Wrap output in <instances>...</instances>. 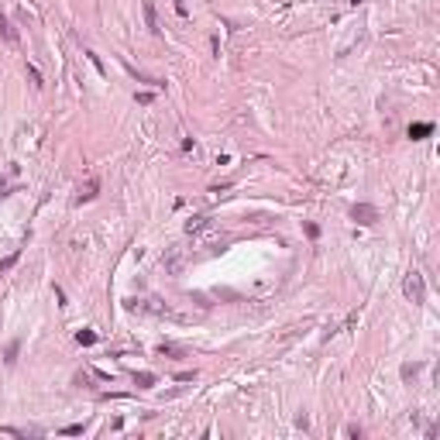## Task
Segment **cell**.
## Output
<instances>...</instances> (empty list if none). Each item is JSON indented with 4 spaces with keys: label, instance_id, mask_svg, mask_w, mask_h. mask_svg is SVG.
I'll list each match as a JSON object with an SVG mask.
<instances>
[{
    "label": "cell",
    "instance_id": "6da1fadb",
    "mask_svg": "<svg viewBox=\"0 0 440 440\" xmlns=\"http://www.w3.org/2000/svg\"><path fill=\"white\" fill-rule=\"evenodd\" d=\"M402 293H406V299L409 303H427V282H423V275L420 272H409L406 275V282H402Z\"/></svg>",
    "mask_w": 440,
    "mask_h": 440
},
{
    "label": "cell",
    "instance_id": "7a4b0ae2",
    "mask_svg": "<svg viewBox=\"0 0 440 440\" xmlns=\"http://www.w3.org/2000/svg\"><path fill=\"white\" fill-rule=\"evenodd\" d=\"M351 217L358 220V223H375L378 220V210L368 207V203H358V207H351Z\"/></svg>",
    "mask_w": 440,
    "mask_h": 440
},
{
    "label": "cell",
    "instance_id": "3957f363",
    "mask_svg": "<svg viewBox=\"0 0 440 440\" xmlns=\"http://www.w3.org/2000/svg\"><path fill=\"white\" fill-rule=\"evenodd\" d=\"M145 21H148V28H151L155 35L162 31V28H158V14H155V3H151V0H145Z\"/></svg>",
    "mask_w": 440,
    "mask_h": 440
},
{
    "label": "cell",
    "instance_id": "277c9868",
    "mask_svg": "<svg viewBox=\"0 0 440 440\" xmlns=\"http://www.w3.org/2000/svg\"><path fill=\"white\" fill-rule=\"evenodd\" d=\"M427 134H434V124H409V138H413V141H420V138H427Z\"/></svg>",
    "mask_w": 440,
    "mask_h": 440
},
{
    "label": "cell",
    "instance_id": "5b68a950",
    "mask_svg": "<svg viewBox=\"0 0 440 440\" xmlns=\"http://www.w3.org/2000/svg\"><path fill=\"white\" fill-rule=\"evenodd\" d=\"M96 189H100V182H96V179H89L86 186H79V203H86V200H93V196H96Z\"/></svg>",
    "mask_w": 440,
    "mask_h": 440
},
{
    "label": "cell",
    "instance_id": "8992f818",
    "mask_svg": "<svg viewBox=\"0 0 440 440\" xmlns=\"http://www.w3.org/2000/svg\"><path fill=\"white\" fill-rule=\"evenodd\" d=\"M207 227H210V220H207V217H193L189 223H186V230H189V234H200V230H207Z\"/></svg>",
    "mask_w": 440,
    "mask_h": 440
},
{
    "label": "cell",
    "instance_id": "52a82bcc",
    "mask_svg": "<svg viewBox=\"0 0 440 440\" xmlns=\"http://www.w3.org/2000/svg\"><path fill=\"white\" fill-rule=\"evenodd\" d=\"M0 35H3V38H7V42H10V45H14V42H17V31H14V28H10V24H7V17H0Z\"/></svg>",
    "mask_w": 440,
    "mask_h": 440
},
{
    "label": "cell",
    "instance_id": "ba28073f",
    "mask_svg": "<svg viewBox=\"0 0 440 440\" xmlns=\"http://www.w3.org/2000/svg\"><path fill=\"white\" fill-rule=\"evenodd\" d=\"M134 385H141V389H151V385H155V375H151V371H141V375H134Z\"/></svg>",
    "mask_w": 440,
    "mask_h": 440
},
{
    "label": "cell",
    "instance_id": "9c48e42d",
    "mask_svg": "<svg viewBox=\"0 0 440 440\" xmlns=\"http://www.w3.org/2000/svg\"><path fill=\"white\" fill-rule=\"evenodd\" d=\"M17 258H21V251H14V255H7V258L0 262V275H3V272H10V268L17 265Z\"/></svg>",
    "mask_w": 440,
    "mask_h": 440
},
{
    "label": "cell",
    "instance_id": "30bf717a",
    "mask_svg": "<svg viewBox=\"0 0 440 440\" xmlns=\"http://www.w3.org/2000/svg\"><path fill=\"white\" fill-rule=\"evenodd\" d=\"M17 351H21V341H10V344H7V365L17 361Z\"/></svg>",
    "mask_w": 440,
    "mask_h": 440
},
{
    "label": "cell",
    "instance_id": "8fae6325",
    "mask_svg": "<svg viewBox=\"0 0 440 440\" xmlns=\"http://www.w3.org/2000/svg\"><path fill=\"white\" fill-rule=\"evenodd\" d=\"M76 341H79V344H93V341H96V334H93V330H79V334H76Z\"/></svg>",
    "mask_w": 440,
    "mask_h": 440
},
{
    "label": "cell",
    "instance_id": "7c38bea8",
    "mask_svg": "<svg viewBox=\"0 0 440 440\" xmlns=\"http://www.w3.org/2000/svg\"><path fill=\"white\" fill-rule=\"evenodd\" d=\"M62 434H66V437H79V434H83V423H73V427H66Z\"/></svg>",
    "mask_w": 440,
    "mask_h": 440
},
{
    "label": "cell",
    "instance_id": "4fadbf2b",
    "mask_svg": "<svg viewBox=\"0 0 440 440\" xmlns=\"http://www.w3.org/2000/svg\"><path fill=\"white\" fill-rule=\"evenodd\" d=\"M28 76H31V79H35V86H45V83H42V73H38V69H35V66H28Z\"/></svg>",
    "mask_w": 440,
    "mask_h": 440
},
{
    "label": "cell",
    "instance_id": "5bb4252c",
    "mask_svg": "<svg viewBox=\"0 0 440 440\" xmlns=\"http://www.w3.org/2000/svg\"><path fill=\"white\" fill-rule=\"evenodd\" d=\"M416 371H420V365H406L402 368V378H409V375H416Z\"/></svg>",
    "mask_w": 440,
    "mask_h": 440
}]
</instances>
